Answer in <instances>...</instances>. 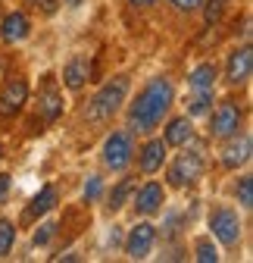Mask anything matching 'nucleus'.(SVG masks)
I'll list each match as a JSON object with an SVG mask.
<instances>
[{"label": "nucleus", "instance_id": "obj_11", "mask_svg": "<svg viewBox=\"0 0 253 263\" xmlns=\"http://www.w3.org/2000/svg\"><path fill=\"white\" fill-rule=\"evenodd\" d=\"M38 113L44 116V122H56L62 113V94H59L53 76H44V85L38 91Z\"/></svg>", "mask_w": 253, "mask_h": 263}, {"label": "nucleus", "instance_id": "obj_31", "mask_svg": "<svg viewBox=\"0 0 253 263\" xmlns=\"http://www.w3.org/2000/svg\"><path fill=\"white\" fill-rule=\"evenodd\" d=\"M85 0H66V7H81Z\"/></svg>", "mask_w": 253, "mask_h": 263}, {"label": "nucleus", "instance_id": "obj_27", "mask_svg": "<svg viewBox=\"0 0 253 263\" xmlns=\"http://www.w3.org/2000/svg\"><path fill=\"white\" fill-rule=\"evenodd\" d=\"M10 188H13V176L10 173H0V204H7Z\"/></svg>", "mask_w": 253, "mask_h": 263}, {"label": "nucleus", "instance_id": "obj_25", "mask_svg": "<svg viewBox=\"0 0 253 263\" xmlns=\"http://www.w3.org/2000/svg\"><path fill=\"white\" fill-rule=\"evenodd\" d=\"M100 194H103V179H100V176H88V182H85V191H81L85 204H94Z\"/></svg>", "mask_w": 253, "mask_h": 263}, {"label": "nucleus", "instance_id": "obj_23", "mask_svg": "<svg viewBox=\"0 0 253 263\" xmlns=\"http://www.w3.org/2000/svg\"><path fill=\"white\" fill-rule=\"evenodd\" d=\"M203 16H206V22L209 25H216L219 19H222V13H225V7H228V0H203Z\"/></svg>", "mask_w": 253, "mask_h": 263}, {"label": "nucleus", "instance_id": "obj_3", "mask_svg": "<svg viewBox=\"0 0 253 263\" xmlns=\"http://www.w3.org/2000/svg\"><path fill=\"white\" fill-rule=\"evenodd\" d=\"M200 176H203V157H200V151H181V154H175V160L169 163V170H166V179H169L172 188H187V185H194Z\"/></svg>", "mask_w": 253, "mask_h": 263}, {"label": "nucleus", "instance_id": "obj_32", "mask_svg": "<svg viewBox=\"0 0 253 263\" xmlns=\"http://www.w3.org/2000/svg\"><path fill=\"white\" fill-rule=\"evenodd\" d=\"M0 160H4V151H0Z\"/></svg>", "mask_w": 253, "mask_h": 263}, {"label": "nucleus", "instance_id": "obj_15", "mask_svg": "<svg viewBox=\"0 0 253 263\" xmlns=\"http://www.w3.org/2000/svg\"><path fill=\"white\" fill-rule=\"evenodd\" d=\"M88 76H91V60L85 53H75L66 66H62V82H66L69 91H81Z\"/></svg>", "mask_w": 253, "mask_h": 263}, {"label": "nucleus", "instance_id": "obj_4", "mask_svg": "<svg viewBox=\"0 0 253 263\" xmlns=\"http://www.w3.org/2000/svg\"><path fill=\"white\" fill-rule=\"evenodd\" d=\"M135 160V138L132 132H113L103 141V166L113 173H122Z\"/></svg>", "mask_w": 253, "mask_h": 263}, {"label": "nucleus", "instance_id": "obj_5", "mask_svg": "<svg viewBox=\"0 0 253 263\" xmlns=\"http://www.w3.org/2000/svg\"><path fill=\"white\" fill-rule=\"evenodd\" d=\"M209 229H213V235L222 241L225 248H238L241 241V219H238V210L231 207H216L209 213Z\"/></svg>", "mask_w": 253, "mask_h": 263}, {"label": "nucleus", "instance_id": "obj_12", "mask_svg": "<svg viewBox=\"0 0 253 263\" xmlns=\"http://www.w3.org/2000/svg\"><path fill=\"white\" fill-rule=\"evenodd\" d=\"M163 163H166V141H163V138H150V141L138 151V166H141L144 176L160 173Z\"/></svg>", "mask_w": 253, "mask_h": 263}, {"label": "nucleus", "instance_id": "obj_19", "mask_svg": "<svg viewBox=\"0 0 253 263\" xmlns=\"http://www.w3.org/2000/svg\"><path fill=\"white\" fill-rule=\"evenodd\" d=\"M132 194H135V176H125V179H119V182L113 185L110 197H107V207H110V213L122 210L125 204H129V197H132Z\"/></svg>", "mask_w": 253, "mask_h": 263}, {"label": "nucleus", "instance_id": "obj_28", "mask_svg": "<svg viewBox=\"0 0 253 263\" xmlns=\"http://www.w3.org/2000/svg\"><path fill=\"white\" fill-rule=\"evenodd\" d=\"M172 4H175L178 10H187V13H191V10H197V7L203 4V0H172Z\"/></svg>", "mask_w": 253, "mask_h": 263}, {"label": "nucleus", "instance_id": "obj_21", "mask_svg": "<svg viewBox=\"0 0 253 263\" xmlns=\"http://www.w3.org/2000/svg\"><path fill=\"white\" fill-rule=\"evenodd\" d=\"M16 245V226L10 219H0V257H10Z\"/></svg>", "mask_w": 253, "mask_h": 263}, {"label": "nucleus", "instance_id": "obj_14", "mask_svg": "<svg viewBox=\"0 0 253 263\" xmlns=\"http://www.w3.org/2000/svg\"><path fill=\"white\" fill-rule=\"evenodd\" d=\"M56 201H59V191H56V185H44L35 197L28 201V207H25V222H35L38 216H44V213H50L53 207H56Z\"/></svg>", "mask_w": 253, "mask_h": 263}, {"label": "nucleus", "instance_id": "obj_29", "mask_svg": "<svg viewBox=\"0 0 253 263\" xmlns=\"http://www.w3.org/2000/svg\"><path fill=\"white\" fill-rule=\"evenodd\" d=\"M41 4H44V13H53L56 10V0H41Z\"/></svg>", "mask_w": 253, "mask_h": 263}, {"label": "nucleus", "instance_id": "obj_10", "mask_svg": "<svg viewBox=\"0 0 253 263\" xmlns=\"http://www.w3.org/2000/svg\"><path fill=\"white\" fill-rule=\"evenodd\" d=\"M132 204H135V213H141V216L160 213L163 204H166V188H163L160 182H147V185L138 188V194H135Z\"/></svg>", "mask_w": 253, "mask_h": 263}, {"label": "nucleus", "instance_id": "obj_20", "mask_svg": "<svg viewBox=\"0 0 253 263\" xmlns=\"http://www.w3.org/2000/svg\"><path fill=\"white\" fill-rule=\"evenodd\" d=\"M213 107V91H191V101H187V113L191 116H206Z\"/></svg>", "mask_w": 253, "mask_h": 263}, {"label": "nucleus", "instance_id": "obj_7", "mask_svg": "<svg viewBox=\"0 0 253 263\" xmlns=\"http://www.w3.org/2000/svg\"><path fill=\"white\" fill-rule=\"evenodd\" d=\"M153 241H156V226L153 222H138L135 229H129V235H125V254L132 260H144V257H150Z\"/></svg>", "mask_w": 253, "mask_h": 263}, {"label": "nucleus", "instance_id": "obj_6", "mask_svg": "<svg viewBox=\"0 0 253 263\" xmlns=\"http://www.w3.org/2000/svg\"><path fill=\"white\" fill-rule=\"evenodd\" d=\"M241 107L235 101H222L216 107L213 113V122H209V138H231L238 135V128H241Z\"/></svg>", "mask_w": 253, "mask_h": 263}, {"label": "nucleus", "instance_id": "obj_16", "mask_svg": "<svg viewBox=\"0 0 253 263\" xmlns=\"http://www.w3.org/2000/svg\"><path fill=\"white\" fill-rule=\"evenodd\" d=\"M250 160V135H231L228 144L222 147V166L225 170H238Z\"/></svg>", "mask_w": 253, "mask_h": 263}, {"label": "nucleus", "instance_id": "obj_9", "mask_svg": "<svg viewBox=\"0 0 253 263\" xmlns=\"http://www.w3.org/2000/svg\"><path fill=\"white\" fill-rule=\"evenodd\" d=\"M250 69H253V53H250V47L244 44V47H238V50H231V53H228L225 82H228L231 88L247 85V82H250Z\"/></svg>", "mask_w": 253, "mask_h": 263}, {"label": "nucleus", "instance_id": "obj_18", "mask_svg": "<svg viewBox=\"0 0 253 263\" xmlns=\"http://www.w3.org/2000/svg\"><path fill=\"white\" fill-rule=\"evenodd\" d=\"M216 79H219V69L213 63H200L191 69V76H187V88L191 91H213L216 88Z\"/></svg>", "mask_w": 253, "mask_h": 263}, {"label": "nucleus", "instance_id": "obj_13", "mask_svg": "<svg viewBox=\"0 0 253 263\" xmlns=\"http://www.w3.org/2000/svg\"><path fill=\"white\" fill-rule=\"evenodd\" d=\"M31 35V22L22 10H13L4 22H0V38H4L7 44H19Z\"/></svg>", "mask_w": 253, "mask_h": 263}, {"label": "nucleus", "instance_id": "obj_1", "mask_svg": "<svg viewBox=\"0 0 253 263\" xmlns=\"http://www.w3.org/2000/svg\"><path fill=\"white\" fill-rule=\"evenodd\" d=\"M172 104H175L172 82L166 76L150 79L138 91L132 107H129V128H132V135H135V132H138V135H150V132L166 119V113L172 110Z\"/></svg>", "mask_w": 253, "mask_h": 263}, {"label": "nucleus", "instance_id": "obj_26", "mask_svg": "<svg viewBox=\"0 0 253 263\" xmlns=\"http://www.w3.org/2000/svg\"><path fill=\"white\" fill-rule=\"evenodd\" d=\"M53 235H56V222H41V226L35 229V235H31V241H35L38 248H44Z\"/></svg>", "mask_w": 253, "mask_h": 263}, {"label": "nucleus", "instance_id": "obj_2", "mask_svg": "<svg viewBox=\"0 0 253 263\" xmlns=\"http://www.w3.org/2000/svg\"><path fill=\"white\" fill-rule=\"evenodd\" d=\"M129 76H116L110 79L107 85H100V91L91 97V104L85 110V116L91 122H103V119H113L119 113V107L125 104V94H129Z\"/></svg>", "mask_w": 253, "mask_h": 263}, {"label": "nucleus", "instance_id": "obj_8", "mask_svg": "<svg viewBox=\"0 0 253 263\" xmlns=\"http://www.w3.org/2000/svg\"><path fill=\"white\" fill-rule=\"evenodd\" d=\"M28 101V82L13 76L7 79V85L0 88V116H16Z\"/></svg>", "mask_w": 253, "mask_h": 263}, {"label": "nucleus", "instance_id": "obj_22", "mask_svg": "<svg viewBox=\"0 0 253 263\" xmlns=\"http://www.w3.org/2000/svg\"><path fill=\"white\" fill-rule=\"evenodd\" d=\"M194 257H197L200 263H216V260H219V251H216V245H213L209 238H197V245H194Z\"/></svg>", "mask_w": 253, "mask_h": 263}, {"label": "nucleus", "instance_id": "obj_30", "mask_svg": "<svg viewBox=\"0 0 253 263\" xmlns=\"http://www.w3.org/2000/svg\"><path fill=\"white\" fill-rule=\"evenodd\" d=\"M132 7H150V4H156V0H129Z\"/></svg>", "mask_w": 253, "mask_h": 263}, {"label": "nucleus", "instance_id": "obj_17", "mask_svg": "<svg viewBox=\"0 0 253 263\" xmlns=\"http://www.w3.org/2000/svg\"><path fill=\"white\" fill-rule=\"evenodd\" d=\"M191 138H194V125H191V119H187V116L172 119V122L166 125V132H163L166 147H184Z\"/></svg>", "mask_w": 253, "mask_h": 263}, {"label": "nucleus", "instance_id": "obj_24", "mask_svg": "<svg viewBox=\"0 0 253 263\" xmlns=\"http://www.w3.org/2000/svg\"><path fill=\"white\" fill-rule=\"evenodd\" d=\"M238 204L244 210L253 207V176H241V182H238Z\"/></svg>", "mask_w": 253, "mask_h": 263}]
</instances>
